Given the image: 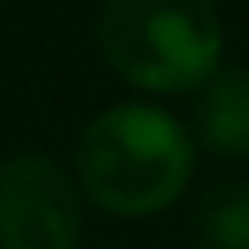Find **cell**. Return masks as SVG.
<instances>
[{
	"label": "cell",
	"mask_w": 249,
	"mask_h": 249,
	"mask_svg": "<svg viewBox=\"0 0 249 249\" xmlns=\"http://www.w3.org/2000/svg\"><path fill=\"white\" fill-rule=\"evenodd\" d=\"M193 171V144L179 123L153 105H114L79 140V175L96 206L114 214L166 210Z\"/></svg>",
	"instance_id": "6da1fadb"
},
{
	"label": "cell",
	"mask_w": 249,
	"mask_h": 249,
	"mask_svg": "<svg viewBox=\"0 0 249 249\" xmlns=\"http://www.w3.org/2000/svg\"><path fill=\"white\" fill-rule=\"evenodd\" d=\"M101 48L127 83L188 92L219 70L223 26L210 0H105Z\"/></svg>",
	"instance_id": "7a4b0ae2"
},
{
	"label": "cell",
	"mask_w": 249,
	"mask_h": 249,
	"mask_svg": "<svg viewBox=\"0 0 249 249\" xmlns=\"http://www.w3.org/2000/svg\"><path fill=\"white\" fill-rule=\"evenodd\" d=\"M79 201L57 162L39 153L0 166V249H74Z\"/></svg>",
	"instance_id": "3957f363"
},
{
	"label": "cell",
	"mask_w": 249,
	"mask_h": 249,
	"mask_svg": "<svg viewBox=\"0 0 249 249\" xmlns=\"http://www.w3.org/2000/svg\"><path fill=\"white\" fill-rule=\"evenodd\" d=\"M201 140L219 153H249V74L245 70H214L201 83L197 101Z\"/></svg>",
	"instance_id": "277c9868"
},
{
	"label": "cell",
	"mask_w": 249,
	"mask_h": 249,
	"mask_svg": "<svg viewBox=\"0 0 249 249\" xmlns=\"http://www.w3.org/2000/svg\"><path fill=\"white\" fill-rule=\"evenodd\" d=\"M197 236L206 249H249V184L223 179L201 197Z\"/></svg>",
	"instance_id": "5b68a950"
}]
</instances>
